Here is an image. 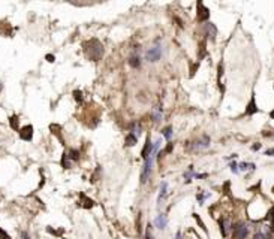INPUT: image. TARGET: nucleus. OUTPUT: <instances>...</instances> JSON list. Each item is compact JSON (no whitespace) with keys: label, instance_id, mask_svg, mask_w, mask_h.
<instances>
[{"label":"nucleus","instance_id":"18","mask_svg":"<svg viewBox=\"0 0 274 239\" xmlns=\"http://www.w3.org/2000/svg\"><path fill=\"white\" fill-rule=\"evenodd\" d=\"M78 157H79V153L77 151V150H71V151L68 153V159H71V160H78Z\"/></svg>","mask_w":274,"mask_h":239},{"label":"nucleus","instance_id":"21","mask_svg":"<svg viewBox=\"0 0 274 239\" xmlns=\"http://www.w3.org/2000/svg\"><path fill=\"white\" fill-rule=\"evenodd\" d=\"M159 111H160L159 108H156V109L153 111V117H155V121H160V118H162V114H160Z\"/></svg>","mask_w":274,"mask_h":239},{"label":"nucleus","instance_id":"17","mask_svg":"<svg viewBox=\"0 0 274 239\" xmlns=\"http://www.w3.org/2000/svg\"><path fill=\"white\" fill-rule=\"evenodd\" d=\"M9 123H11V127H12L14 130H18V117H17V115H12L11 120H9Z\"/></svg>","mask_w":274,"mask_h":239},{"label":"nucleus","instance_id":"23","mask_svg":"<svg viewBox=\"0 0 274 239\" xmlns=\"http://www.w3.org/2000/svg\"><path fill=\"white\" fill-rule=\"evenodd\" d=\"M0 239H11V236H9L3 229H0Z\"/></svg>","mask_w":274,"mask_h":239},{"label":"nucleus","instance_id":"31","mask_svg":"<svg viewBox=\"0 0 274 239\" xmlns=\"http://www.w3.org/2000/svg\"><path fill=\"white\" fill-rule=\"evenodd\" d=\"M270 115H271V118H274V111L271 112V114H270Z\"/></svg>","mask_w":274,"mask_h":239},{"label":"nucleus","instance_id":"25","mask_svg":"<svg viewBox=\"0 0 274 239\" xmlns=\"http://www.w3.org/2000/svg\"><path fill=\"white\" fill-rule=\"evenodd\" d=\"M231 170H232L234 173L238 172V164H237V163H231Z\"/></svg>","mask_w":274,"mask_h":239},{"label":"nucleus","instance_id":"2","mask_svg":"<svg viewBox=\"0 0 274 239\" xmlns=\"http://www.w3.org/2000/svg\"><path fill=\"white\" fill-rule=\"evenodd\" d=\"M232 230H234L235 239H246L247 233H249V229L246 224H237L235 227H232Z\"/></svg>","mask_w":274,"mask_h":239},{"label":"nucleus","instance_id":"24","mask_svg":"<svg viewBox=\"0 0 274 239\" xmlns=\"http://www.w3.org/2000/svg\"><path fill=\"white\" fill-rule=\"evenodd\" d=\"M195 220H196V221H198V223H199V226H201V227H202V230H207V227H205V224H204V223H202V221H201V218H199V217H198V215H196V214H195Z\"/></svg>","mask_w":274,"mask_h":239},{"label":"nucleus","instance_id":"8","mask_svg":"<svg viewBox=\"0 0 274 239\" xmlns=\"http://www.w3.org/2000/svg\"><path fill=\"white\" fill-rule=\"evenodd\" d=\"M229 229H232L231 224H229V221L225 220V218H222V220H220V232H222V236H228Z\"/></svg>","mask_w":274,"mask_h":239},{"label":"nucleus","instance_id":"12","mask_svg":"<svg viewBox=\"0 0 274 239\" xmlns=\"http://www.w3.org/2000/svg\"><path fill=\"white\" fill-rule=\"evenodd\" d=\"M150 172H151V167H147V166L144 164L142 172H141V182H142V184L147 182V179H148V176H150Z\"/></svg>","mask_w":274,"mask_h":239},{"label":"nucleus","instance_id":"26","mask_svg":"<svg viewBox=\"0 0 274 239\" xmlns=\"http://www.w3.org/2000/svg\"><path fill=\"white\" fill-rule=\"evenodd\" d=\"M45 58H46V61H49V63H53V61L56 60V58H54V55H51V54H48Z\"/></svg>","mask_w":274,"mask_h":239},{"label":"nucleus","instance_id":"7","mask_svg":"<svg viewBox=\"0 0 274 239\" xmlns=\"http://www.w3.org/2000/svg\"><path fill=\"white\" fill-rule=\"evenodd\" d=\"M166 224H168V218H166V215H163V214L157 215L156 220H155V226H156L157 229H165V227H166Z\"/></svg>","mask_w":274,"mask_h":239},{"label":"nucleus","instance_id":"15","mask_svg":"<svg viewBox=\"0 0 274 239\" xmlns=\"http://www.w3.org/2000/svg\"><path fill=\"white\" fill-rule=\"evenodd\" d=\"M129 64L132 66V67H139L141 66V61H139V57H130V60H129Z\"/></svg>","mask_w":274,"mask_h":239},{"label":"nucleus","instance_id":"13","mask_svg":"<svg viewBox=\"0 0 274 239\" xmlns=\"http://www.w3.org/2000/svg\"><path fill=\"white\" fill-rule=\"evenodd\" d=\"M136 141H138V139H136V136L130 133V135H127V136H126V141H124V142H126V145H127V147H133V145L136 144Z\"/></svg>","mask_w":274,"mask_h":239},{"label":"nucleus","instance_id":"5","mask_svg":"<svg viewBox=\"0 0 274 239\" xmlns=\"http://www.w3.org/2000/svg\"><path fill=\"white\" fill-rule=\"evenodd\" d=\"M208 147H210V138L207 135H204L201 139H198L193 144V150H205Z\"/></svg>","mask_w":274,"mask_h":239},{"label":"nucleus","instance_id":"27","mask_svg":"<svg viewBox=\"0 0 274 239\" xmlns=\"http://www.w3.org/2000/svg\"><path fill=\"white\" fill-rule=\"evenodd\" d=\"M259 148H261V144H255V145L252 147V150H255V151H256V150H259Z\"/></svg>","mask_w":274,"mask_h":239},{"label":"nucleus","instance_id":"30","mask_svg":"<svg viewBox=\"0 0 274 239\" xmlns=\"http://www.w3.org/2000/svg\"><path fill=\"white\" fill-rule=\"evenodd\" d=\"M271 227L274 229V212H273V215H271Z\"/></svg>","mask_w":274,"mask_h":239},{"label":"nucleus","instance_id":"9","mask_svg":"<svg viewBox=\"0 0 274 239\" xmlns=\"http://www.w3.org/2000/svg\"><path fill=\"white\" fill-rule=\"evenodd\" d=\"M205 30H207V35H208V38L211 40L216 39V35H217V29H216V26L213 24V23H208L207 24V27H205Z\"/></svg>","mask_w":274,"mask_h":239},{"label":"nucleus","instance_id":"6","mask_svg":"<svg viewBox=\"0 0 274 239\" xmlns=\"http://www.w3.org/2000/svg\"><path fill=\"white\" fill-rule=\"evenodd\" d=\"M20 138L23 141H32L33 138V127L32 126H26L20 130Z\"/></svg>","mask_w":274,"mask_h":239},{"label":"nucleus","instance_id":"22","mask_svg":"<svg viewBox=\"0 0 274 239\" xmlns=\"http://www.w3.org/2000/svg\"><path fill=\"white\" fill-rule=\"evenodd\" d=\"M253 239H268V236H267L265 233H261V232H258V233L253 236Z\"/></svg>","mask_w":274,"mask_h":239},{"label":"nucleus","instance_id":"20","mask_svg":"<svg viewBox=\"0 0 274 239\" xmlns=\"http://www.w3.org/2000/svg\"><path fill=\"white\" fill-rule=\"evenodd\" d=\"M74 97H75L77 102H82V93H81L79 90H75V91H74Z\"/></svg>","mask_w":274,"mask_h":239},{"label":"nucleus","instance_id":"19","mask_svg":"<svg viewBox=\"0 0 274 239\" xmlns=\"http://www.w3.org/2000/svg\"><path fill=\"white\" fill-rule=\"evenodd\" d=\"M163 136L166 139H171V136H172V127L171 126H168L166 129H163Z\"/></svg>","mask_w":274,"mask_h":239},{"label":"nucleus","instance_id":"29","mask_svg":"<svg viewBox=\"0 0 274 239\" xmlns=\"http://www.w3.org/2000/svg\"><path fill=\"white\" fill-rule=\"evenodd\" d=\"M265 154H267V156H274V150H268Z\"/></svg>","mask_w":274,"mask_h":239},{"label":"nucleus","instance_id":"1","mask_svg":"<svg viewBox=\"0 0 274 239\" xmlns=\"http://www.w3.org/2000/svg\"><path fill=\"white\" fill-rule=\"evenodd\" d=\"M84 51H85V55H87L90 60L97 61V60L102 57V54H104V46H102V43H100L99 40L91 39V40H88V42L84 43Z\"/></svg>","mask_w":274,"mask_h":239},{"label":"nucleus","instance_id":"11","mask_svg":"<svg viewBox=\"0 0 274 239\" xmlns=\"http://www.w3.org/2000/svg\"><path fill=\"white\" fill-rule=\"evenodd\" d=\"M151 150H153V145H151V142H150V138H147L145 145H144V150H142V157L147 159V157L151 154Z\"/></svg>","mask_w":274,"mask_h":239},{"label":"nucleus","instance_id":"16","mask_svg":"<svg viewBox=\"0 0 274 239\" xmlns=\"http://www.w3.org/2000/svg\"><path fill=\"white\" fill-rule=\"evenodd\" d=\"M81 199H82V202H84V203H82V206H84V208H91V206H93V200L87 199V197H85V194H82V193H81Z\"/></svg>","mask_w":274,"mask_h":239},{"label":"nucleus","instance_id":"10","mask_svg":"<svg viewBox=\"0 0 274 239\" xmlns=\"http://www.w3.org/2000/svg\"><path fill=\"white\" fill-rule=\"evenodd\" d=\"M258 112V106H256V102H255V97H252L250 103L247 105V109H246V114L247 115H253Z\"/></svg>","mask_w":274,"mask_h":239},{"label":"nucleus","instance_id":"3","mask_svg":"<svg viewBox=\"0 0 274 239\" xmlns=\"http://www.w3.org/2000/svg\"><path fill=\"white\" fill-rule=\"evenodd\" d=\"M160 55H162V51H160V48H159V46H153V48H150V49L147 51V54H145L147 60H148V61H151V63H156L157 60H160Z\"/></svg>","mask_w":274,"mask_h":239},{"label":"nucleus","instance_id":"14","mask_svg":"<svg viewBox=\"0 0 274 239\" xmlns=\"http://www.w3.org/2000/svg\"><path fill=\"white\" fill-rule=\"evenodd\" d=\"M166 188H168V184L163 181L162 184H160V193H159V197H157V202H160V200L165 197V194H166Z\"/></svg>","mask_w":274,"mask_h":239},{"label":"nucleus","instance_id":"28","mask_svg":"<svg viewBox=\"0 0 274 239\" xmlns=\"http://www.w3.org/2000/svg\"><path fill=\"white\" fill-rule=\"evenodd\" d=\"M172 151V144H169L168 147H166V153H171Z\"/></svg>","mask_w":274,"mask_h":239},{"label":"nucleus","instance_id":"4","mask_svg":"<svg viewBox=\"0 0 274 239\" xmlns=\"http://www.w3.org/2000/svg\"><path fill=\"white\" fill-rule=\"evenodd\" d=\"M210 17V11L204 6L202 2H198V21H207Z\"/></svg>","mask_w":274,"mask_h":239}]
</instances>
